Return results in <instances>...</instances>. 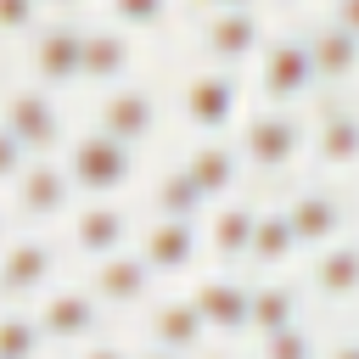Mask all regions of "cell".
<instances>
[{"label":"cell","instance_id":"cell-29","mask_svg":"<svg viewBox=\"0 0 359 359\" xmlns=\"http://www.w3.org/2000/svg\"><path fill=\"white\" fill-rule=\"evenodd\" d=\"M320 353L325 348H320V337L309 325H292V331H275V337L258 342V359H320Z\"/></svg>","mask_w":359,"mask_h":359},{"label":"cell","instance_id":"cell-24","mask_svg":"<svg viewBox=\"0 0 359 359\" xmlns=\"http://www.w3.org/2000/svg\"><path fill=\"white\" fill-rule=\"evenodd\" d=\"M146 208H151V219H180V224H208V213H213V202L196 191V180L180 163H168L146 185Z\"/></svg>","mask_w":359,"mask_h":359},{"label":"cell","instance_id":"cell-21","mask_svg":"<svg viewBox=\"0 0 359 359\" xmlns=\"http://www.w3.org/2000/svg\"><path fill=\"white\" fill-rule=\"evenodd\" d=\"M258 202L252 196H230V202H219L213 213H208V224H202V252L230 275V264H241L247 269V252H252V230H258Z\"/></svg>","mask_w":359,"mask_h":359},{"label":"cell","instance_id":"cell-32","mask_svg":"<svg viewBox=\"0 0 359 359\" xmlns=\"http://www.w3.org/2000/svg\"><path fill=\"white\" fill-rule=\"evenodd\" d=\"M320 359H359V337H342V342H331Z\"/></svg>","mask_w":359,"mask_h":359},{"label":"cell","instance_id":"cell-20","mask_svg":"<svg viewBox=\"0 0 359 359\" xmlns=\"http://www.w3.org/2000/svg\"><path fill=\"white\" fill-rule=\"evenodd\" d=\"M191 303H196V314L208 320V331L213 337H241V331H252V280L247 275H202L196 286H191Z\"/></svg>","mask_w":359,"mask_h":359},{"label":"cell","instance_id":"cell-11","mask_svg":"<svg viewBox=\"0 0 359 359\" xmlns=\"http://www.w3.org/2000/svg\"><path fill=\"white\" fill-rule=\"evenodd\" d=\"M309 157L325 174L359 168V95H320L309 107Z\"/></svg>","mask_w":359,"mask_h":359},{"label":"cell","instance_id":"cell-3","mask_svg":"<svg viewBox=\"0 0 359 359\" xmlns=\"http://www.w3.org/2000/svg\"><path fill=\"white\" fill-rule=\"evenodd\" d=\"M247 84H252V107H275V112H303V107L320 101L309 39H303V28L286 11H280V34L264 45V56L252 62Z\"/></svg>","mask_w":359,"mask_h":359},{"label":"cell","instance_id":"cell-10","mask_svg":"<svg viewBox=\"0 0 359 359\" xmlns=\"http://www.w3.org/2000/svg\"><path fill=\"white\" fill-rule=\"evenodd\" d=\"M303 39H309V56H314V79H320V95H359V39H348L342 28H331L320 17V6H292L286 11Z\"/></svg>","mask_w":359,"mask_h":359},{"label":"cell","instance_id":"cell-25","mask_svg":"<svg viewBox=\"0 0 359 359\" xmlns=\"http://www.w3.org/2000/svg\"><path fill=\"white\" fill-rule=\"evenodd\" d=\"M297 252H303V247H297V230H292L286 208H280V202H269V208L258 213V230H252V252H247V269H252L258 280H269V275H280V269H286Z\"/></svg>","mask_w":359,"mask_h":359},{"label":"cell","instance_id":"cell-6","mask_svg":"<svg viewBox=\"0 0 359 359\" xmlns=\"http://www.w3.org/2000/svg\"><path fill=\"white\" fill-rule=\"evenodd\" d=\"M168 107H174V95H163L151 79H135V84H118L107 95H90V129H101L107 140H118L129 151H146L163 135Z\"/></svg>","mask_w":359,"mask_h":359},{"label":"cell","instance_id":"cell-16","mask_svg":"<svg viewBox=\"0 0 359 359\" xmlns=\"http://www.w3.org/2000/svg\"><path fill=\"white\" fill-rule=\"evenodd\" d=\"M140 325H146V348H163V353H180V359H202L208 342H213V331H208V320L196 314L191 292H180V297H151Z\"/></svg>","mask_w":359,"mask_h":359},{"label":"cell","instance_id":"cell-12","mask_svg":"<svg viewBox=\"0 0 359 359\" xmlns=\"http://www.w3.org/2000/svg\"><path fill=\"white\" fill-rule=\"evenodd\" d=\"M79 208H84V202H79V185H73V174L62 168V157H39V163L11 185V213H17L22 224H56V219L73 224Z\"/></svg>","mask_w":359,"mask_h":359},{"label":"cell","instance_id":"cell-14","mask_svg":"<svg viewBox=\"0 0 359 359\" xmlns=\"http://www.w3.org/2000/svg\"><path fill=\"white\" fill-rule=\"evenodd\" d=\"M140 56H146L140 39L107 28V22L90 11V28H84V90H90V95H107V90H118V84H135V79H140Z\"/></svg>","mask_w":359,"mask_h":359},{"label":"cell","instance_id":"cell-33","mask_svg":"<svg viewBox=\"0 0 359 359\" xmlns=\"http://www.w3.org/2000/svg\"><path fill=\"white\" fill-rule=\"evenodd\" d=\"M140 359H180V353H163V348H140Z\"/></svg>","mask_w":359,"mask_h":359},{"label":"cell","instance_id":"cell-28","mask_svg":"<svg viewBox=\"0 0 359 359\" xmlns=\"http://www.w3.org/2000/svg\"><path fill=\"white\" fill-rule=\"evenodd\" d=\"M39 353H45V331L34 309H11L0 320V359H39Z\"/></svg>","mask_w":359,"mask_h":359},{"label":"cell","instance_id":"cell-13","mask_svg":"<svg viewBox=\"0 0 359 359\" xmlns=\"http://www.w3.org/2000/svg\"><path fill=\"white\" fill-rule=\"evenodd\" d=\"M34 320H39L45 342H56V348H90V342H101L107 309L95 303L90 286H56L50 297L34 303Z\"/></svg>","mask_w":359,"mask_h":359},{"label":"cell","instance_id":"cell-27","mask_svg":"<svg viewBox=\"0 0 359 359\" xmlns=\"http://www.w3.org/2000/svg\"><path fill=\"white\" fill-rule=\"evenodd\" d=\"M297 314H303V292H297L292 280H280V275L252 280V337H258V342H264V337H275V331L303 325Z\"/></svg>","mask_w":359,"mask_h":359},{"label":"cell","instance_id":"cell-22","mask_svg":"<svg viewBox=\"0 0 359 359\" xmlns=\"http://www.w3.org/2000/svg\"><path fill=\"white\" fill-rule=\"evenodd\" d=\"M135 252L146 258L151 275H191L202 258V224H180V219H146L135 236Z\"/></svg>","mask_w":359,"mask_h":359},{"label":"cell","instance_id":"cell-23","mask_svg":"<svg viewBox=\"0 0 359 359\" xmlns=\"http://www.w3.org/2000/svg\"><path fill=\"white\" fill-rule=\"evenodd\" d=\"M151 269H146V258L129 247V252H118V258H107V264H90V292H95V303L101 309H146L151 303Z\"/></svg>","mask_w":359,"mask_h":359},{"label":"cell","instance_id":"cell-7","mask_svg":"<svg viewBox=\"0 0 359 359\" xmlns=\"http://www.w3.org/2000/svg\"><path fill=\"white\" fill-rule=\"evenodd\" d=\"M0 129L11 140H22L34 157H62L73 146L62 95H50V90H39L28 79H11L6 84V95H0Z\"/></svg>","mask_w":359,"mask_h":359},{"label":"cell","instance_id":"cell-4","mask_svg":"<svg viewBox=\"0 0 359 359\" xmlns=\"http://www.w3.org/2000/svg\"><path fill=\"white\" fill-rule=\"evenodd\" d=\"M84 28H90V6H56V17L39 28V39H28L17 50L22 79L50 95L84 90Z\"/></svg>","mask_w":359,"mask_h":359},{"label":"cell","instance_id":"cell-15","mask_svg":"<svg viewBox=\"0 0 359 359\" xmlns=\"http://www.w3.org/2000/svg\"><path fill=\"white\" fill-rule=\"evenodd\" d=\"M135 236H140L135 230V208H123V202H84L73 213V224H67V252H79L90 264H107V258L129 252Z\"/></svg>","mask_w":359,"mask_h":359},{"label":"cell","instance_id":"cell-9","mask_svg":"<svg viewBox=\"0 0 359 359\" xmlns=\"http://www.w3.org/2000/svg\"><path fill=\"white\" fill-rule=\"evenodd\" d=\"M62 247L50 241V236H39V230H17L11 241H6V258H0V292H6V303L11 309H28V303H39V297H50L62 280Z\"/></svg>","mask_w":359,"mask_h":359},{"label":"cell","instance_id":"cell-19","mask_svg":"<svg viewBox=\"0 0 359 359\" xmlns=\"http://www.w3.org/2000/svg\"><path fill=\"white\" fill-rule=\"evenodd\" d=\"M174 163L196 180V191H202L213 208L230 202V196H241V185H247V163H241L236 140H191Z\"/></svg>","mask_w":359,"mask_h":359},{"label":"cell","instance_id":"cell-30","mask_svg":"<svg viewBox=\"0 0 359 359\" xmlns=\"http://www.w3.org/2000/svg\"><path fill=\"white\" fill-rule=\"evenodd\" d=\"M320 17L331 28H342L348 39H359V0H320Z\"/></svg>","mask_w":359,"mask_h":359},{"label":"cell","instance_id":"cell-1","mask_svg":"<svg viewBox=\"0 0 359 359\" xmlns=\"http://www.w3.org/2000/svg\"><path fill=\"white\" fill-rule=\"evenodd\" d=\"M280 34V11L264 0H219V6H191L185 11V45L196 62L224 67V73H252L264 45Z\"/></svg>","mask_w":359,"mask_h":359},{"label":"cell","instance_id":"cell-17","mask_svg":"<svg viewBox=\"0 0 359 359\" xmlns=\"http://www.w3.org/2000/svg\"><path fill=\"white\" fill-rule=\"evenodd\" d=\"M280 208H286V219H292V230H297V247H303V252H325V247L348 241V236H342L348 208H342V196H337L331 185H297Z\"/></svg>","mask_w":359,"mask_h":359},{"label":"cell","instance_id":"cell-8","mask_svg":"<svg viewBox=\"0 0 359 359\" xmlns=\"http://www.w3.org/2000/svg\"><path fill=\"white\" fill-rule=\"evenodd\" d=\"M62 168L73 174V185H79L84 202H118L140 180V151L107 140L101 129H79L73 146L62 151Z\"/></svg>","mask_w":359,"mask_h":359},{"label":"cell","instance_id":"cell-26","mask_svg":"<svg viewBox=\"0 0 359 359\" xmlns=\"http://www.w3.org/2000/svg\"><path fill=\"white\" fill-rule=\"evenodd\" d=\"M303 286L320 303H353L359 297V241H337V247L314 252V269Z\"/></svg>","mask_w":359,"mask_h":359},{"label":"cell","instance_id":"cell-5","mask_svg":"<svg viewBox=\"0 0 359 359\" xmlns=\"http://www.w3.org/2000/svg\"><path fill=\"white\" fill-rule=\"evenodd\" d=\"M236 151L247 163V180H280L309 157V107L303 112H275L252 107L247 123L236 129Z\"/></svg>","mask_w":359,"mask_h":359},{"label":"cell","instance_id":"cell-18","mask_svg":"<svg viewBox=\"0 0 359 359\" xmlns=\"http://www.w3.org/2000/svg\"><path fill=\"white\" fill-rule=\"evenodd\" d=\"M107 28L140 39V45H168V39H185V11L191 6H174V0H101L90 6Z\"/></svg>","mask_w":359,"mask_h":359},{"label":"cell","instance_id":"cell-2","mask_svg":"<svg viewBox=\"0 0 359 359\" xmlns=\"http://www.w3.org/2000/svg\"><path fill=\"white\" fill-rule=\"evenodd\" d=\"M252 112V84L241 73L191 62L174 79V118L196 135V140H236V129Z\"/></svg>","mask_w":359,"mask_h":359},{"label":"cell","instance_id":"cell-31","mask_svg":"<svg viewBox=\"0 0 359 359\" xmlns=\"http://www.w3.org/2000/svg\"><path fill=\"white\" fill-rule=\"evenodd\" d=\"M73 359H140V353H129L123 342H90V348H79Z\"/></svg>","mask_w":359,"mask_h":359}]
</instances>
